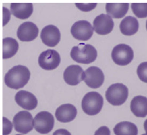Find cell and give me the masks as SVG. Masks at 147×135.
I'll use <instances>...</instances> for the list:
<instances>
[{
  "instance_id": "16",
  "label": "cell",
  "mask_w": 147,
  "mask_h": 135,
  "mask_svg": "<svg viewBox=\"0 0 147 135\" xmlns=\"http://www.w3.org/2000/svg\"><path fill=\"white\" fill-rule=\"evenodd\" d=\"M77 114V110L73 104H62L56 109L55 116L58 121L68 123L74 120Z\"/></svg>"
},
{
  "instance_id": "15",
  "label": "cell",
  "mask_w": 147,
  "mask_h": 135,
  "mask_svg": "<svg viewBox=\"0 0 147 135\" xmlns=\"http://www.w3.org/2000/svg\"><path fill=\"white\" fill-rule=\"evenodd\" d=\"M16 102L22 108L26 110H33L38 105V100L32 93L20 90L16 93L15 97Z\"/></svg>"
},
{
  "instance_id": "13",
  "label": "cell",
  "mask_w": 147,
  "mask_h": 135,
  "mask_svg": "<svg viewBox=\"0 0 147 135\" xmlns=\"http://www.w3.org/2000/svg\"><path fill=\"white\" fill-rule=\"evenodd\" d=\"M63 77L66 84L75 86L84 81L85 72L81 66L78 65H71L65 70Z\"/></svg>"
},
{
  "instance_id": "19",
  "label": "cell",
  "mask_w": 147,
  "mask_h": 135,
  "mask_svg": "<svg viewBox=\"0 0 147 135\" xmlns=\"http://www.w3.org/2000/svg\"><path fill=\"white\" fill-rule=\"evenodd\" d=\"M129 9V3H108L105 10L108 15L113 18H121L127 14Z\"/></svg>"
},
{
  "instance_id": "32",
  "label": "cell",
  "mask_w": 147,
  "mask_h": 135,
  "mask_svg": "<svg viewBox=\"0 0 147 135\" xmlns=\"http://www.w3.org/2000/svg\"><path fill=\"white\" fill-rule=\"evenodd\" d=\"M19 135V134H17V135Z\"/></svg>"
},
{
  "instance_id": "9",
  "label": "cell",
  "mask_w": 147,
  "mask_h": 135,
  "mask_svg": "<svg viewBox=\"0 0 147 135\" xmlns=\"http://www.w3.org/2000/svg\"><path fill=\"white\" fill-rule=\"evenodd\" d=\"M94 28L87 20H79L72 25L71 33L74 38L80 41H87L93 35Z\"/></svg>"
},
{
  "instance_id": "7",
  "label": "cell",
  "mask_w": 147,
  "mask_h": 135,
  "mask_svg": "<svg viewBox=\"0 0 147 135\" xmlns=\"http://www.w3.org/2000/svg\"><path fill=\"white\" fill-rule=\"evenodd\" d=\"M54 116L49 112H39L34 119V127L35 130L41 134L50 132L54 126Z\"/></svg>"
},
{
  "instance_id": "23",
  "label": "cell",
  "mask_w": 147,
  "mask_h": 135,
  "mask_svg": "<svg viewBox=\"0 0 147 135\" xmlns=\"http://www.w3.org/2000/svg\"><path fill=\"white\" fill-rule=\"evenodd\" d=\"M131 7L132 11L137 17L140 18L147 17V3H133Z\"/></svg>"
},
{
  "instance_id": "30",
  "label": "cell",
  "mask_w": 147,
  "mask_h": 135,
  "mask_svg": "<svg viewBox=\"0 0 147 135\" xmlns=\"http://www.w3.org/2000/svg\"><path fill=\"white\" fill-rule=\"evenodd\" d=\"M146 28H147V22H146Z\"/></svg>"
},
{
  "instance_id": "26",
  "label": "cell",
  "mask_w": 147,
  "mask_h": 135,
  "mask_svg": "<svg viewBox=\"0 0 147 135\" xmlns=\"http://www.w3.org/2000/svg\"><path fill=\"white\" fill-rule=\"evenodd\" d=\"M12 129L11 122L7 118L3 117V135H8L11 133Z\"/></svg>"
},
{
  "instance_id": "17",
  "label": "cell",
  "mask_w": 147,
  "mask_h": 135,
  "mask_svg": "<svg viewBox=\"0 0 147 135\" xmlns=\"http://www.w3.org/2000/svg\"><path fill=\"white\" fill-rule=\"evenodd\" d=\"M10 10L12 14L17 18L26 19L32 15L33 7L31 3H12Z\"/></svg>"
},
{
  "instance_id": "21",
  "label": "cell",
  "mask_w": 147,
  "mask_h": 135,
  "mask_svg": "<svg viewBox=\"0 0 147 135\" xmlns=\"http://www.w3.org/2000/svg\"><path fill=\"white\" fill-rule=\"evenodd\" d=\"M113 131L116 135H138V129L136 124L125 121L116 124Z\"/></svg>"
},
{
  "instance_id": "18",
  "label": "cell",
  "mask_w": 147,
  "mask_h": 135,
  "mask_svg": "<svg viewBox=\"0 0 147 135\" xmlns=\"http://www.w3.org/2000/svg\"><path fill=\"white\" fill-rule=\"evenodd\" d=\"M131 110L138 117H145L147 115V98L138 96L133 98L131 102Z\"/></svg>"
},
{
  "instance_id": "31",
  "label": "cell",
  "mask_w": 147,
  "mask_h": 135,
  "mask_svg": "<svg viewBox=\"0 0 147 135\" xmlns=\"http://www.w3.org/2000/svg\"><path fill=\"white\" fill-rule=\"evenodd\" d=\"M146 135V134H143V135Z\"/></svg>"
},
{
  "instance_id": "22",
  "label": "cell",
  "mask_w": 147,
  "mask_h": 135,
  "mask_svg": "<svg viewBox=\"0 0 147 135\" xmlns=\"http://www.w3.org/2000/svg\"><path fill=\"white\" fill-rule=\"evenodd\" d=\"M19 48V45L17 40L12 38L3 39V58L8 59L13 57Z\"/></svg>"
},
{
  "instance_id": "29",
  "label": "cell",
  "mask_w": 147,
  "mask_h": 135,
  "mask_svg": "<svg viewBox=\"0 0 147 135\" xmlns=\"http://www.w3.org/2000/svg\"><path fill=\"white\" fill-rule=\"evenodd\" d=\"M144 128L146 132V135H147V120H146L144 123Z\"/></svg>"
},
{
  "instance_id": "3",
  "label": "cell",
  "mask_w": 147,
  "mask_h": 135,
  "mask_svg": "<svg viewBox=\"0 0 147 135\" xmlns=\"http://www.w3.org/2000/svg\"><path fill=\"white\" fill-rule=\"evenodd\" d=\"M103 98L100 93L93 91L84 96L81 106L83 111L88 115H95L101 112L103 106Z\"/></svg>"
},
{
  "instance_id": "5",
  "label": "cell",
  "mask_w": 147,
  "mask_h": 135,
  "mask_svg": "<svg viewBox=\"0 0 147 135\" xmlns=\"http://www.w3.org/2000/svg\"><path fill=\"white\" fill-rule=\"evenodd\" d=\"M113 62L118 66H125L132 62L134 52L132 48L126 44H119L113 48L111 53Z\"/></svg>"
},
{
  "instance_id": "6",
  "label": "cell",
  "mask_w": 147,
  "mask_h": 135,
  "mask_svg": "<svg viewBox=\"0 0 147 135\" xmlns=\"http://www.w3.org/2000/svg\"><path fill=\"white\" fill-rule=\"evenodd\" d=\"M13 123L16 131L26 134L33 129L34 121L30 112L23 111L16 114L13 119Z\"/></svg>"
},
{
  "instance_id": "20",
  "label": "cell",
  "mask_w": 147,
  "mask_h": 135,
  "mask_svg": "<svg viewBox=\"0 0 147 135\" xmlns=\"http://www.w3.org/2000/svg\"><path fill=\"white\" fill-rule=\"evenodd\" d=\"M119 27L120 31L123 35L131 36L138 32L139 24L136 18L132 16H127L121 22Z\"/></svg>"
},
{
  "instance_id": "14",
  "label": "cell",
  "mask_w": 147,
  "mask_h": 135,
  "mask_svg": "<svg viewBox=\"0 0 147 135\" xmlns=\"http://www.w3.org/2000/svg\"><path fill=\"white\" fill-rule=\"evenodd\" d=\"M113 27L114 22L112 18L104 14L97 16L93 22V28L98 35H108L112 31Z\"/></svg>"
},
{
  "instance_id": "4",
  "label": "cell",
  "mask_w": 147,
  "mask_h": 135,
  "mask_svg": "<svg viewBox=\"0 0 147 135\" xmlns=\"http://www.w3.org/2000/svg\"><path fill=\"white\" fill-rule=\"evenodd\" d=\"M128 96L127 87L121 83L110 85L105 93L107 100L113 106H120L124 104L127 99Z\"/></svg>"
},
{
  "instance_id": "10",
  "label": "cell",
  "mask_w": 147,
  "mask_h": 135,
  "mask_svg": "<svg viewBox=\"0 0 147 135\" xmlns=\"http://www.w3.org/2000/svg\"><path fill=\"white\" fill-rule=\"evenodd\" d=\"M84 81L90 88H99L105 81L104 73L99 68L95 66H90L85 71Z\"/></svg>"
},
{
  "instance_id": "28",
  "label": "cell",
  "mask_w": 147,
  "mask_h": 135,
  "mask_svg": "<svg viewBox=\"0 0 147 135\" xmlns=\"http://www.w3.org/2000/svg\"><path fill=\"white\" fill-rule=\"evenodd\" d=\"M53 135H71V133L65 129H59L55 131Z\"/></svg>"
},
{
  "instance_id": "1",
  "label": "cell",
  "mask_w": 147,
  "mask_h": 135,
  "mask_svg": "<svg viewBox=\"0 0 147 135\" xmlns=\"http://www.w3.org/2000/svg\"><path fill=\"white\" fill-rule=\"evenodd\" d=\"M31 73L25 66H16L9 70L5 74L4 81L6 85L11 89L23 88L29 81Z\"/></svg>"
},
{
  "instance_id": "24",
  "label": "cell",
  "mask_w": 147,
  "mask_h": 135,
  "mask_svg": "<svg viewBox=\"0 0 147 135\" xmlns=\"http://www.w3.org/2000/svg\"><path fill=\"white\" fill-rule=\"evenodd\" d=\"M137 74L141 81L147 83V62H142L138 66Z\"/></svg>"
},
{
  "instance_id": "2",
  "label": "cell",
  "mask_w": 147,
  "mask_h": 135,
  "mask_svg": "<svg viewBox=\"0 0 147 135\" xmlns=\"http://www.w3.org/2000/svg\"><path fill=\"white\" fill-rule=\"evenodd\" d=\"M70 55L74 61L86 64L91 63L96 60L97 52L92 45L80 43L77 46L72 48Z\"/></svg>"
},
{
  "instance_id": "11",
  "label": "cell",
  "mask_w": 147,
  "mask_h": 135,
  "mask_svg": "<svg viewBox=\"0 0 147 135\" xmlns=\"http://www.w3.org/2000/svg\"><path fill=\"white\" fill-rule=\"evenodd\" d=\"M61 32L57 27L49 25L44 27L41 32L40 37L43 43L47 46L53 47L61 40Z\"/></svg>"
},
{
  "instance_id": "12",
  "label": "cell",
  "mask_w": 147,
  "mask_h": 135,
  "mask_svg": "<svg viewBox=\"0 0 147 135\" xmlns=\"http://www.w3.org/2000/svg\"><path fill=\"white\" fill-rule=\"evenodd\" d=\"M39 28L35 24L26 22L20 25L17 32V35L20 41L29 42L36 38L39 34Z\"/></svg>"
},
{
  "instance_id": "25",
  "label": "cell",
  "mask_w": 147,
  "mask_h": 135,
  "mask_svg": "<svg viewBox=\"0 0 147 135\" xmlns=\"http://www.w3.org/2000/svg\"><path fill=\"white\" fill-rule=\"evenodd\" d=\"M97 3H77L75 5L81 11L85 12H90L94 9L96 7Z\"/></svg>"
},
{
  "instance_id": "27",
  "label": "cell",
  "mask_w": 147,
  "mask_h": 135,
  "mask_svg": "<svg viewBox=\"0 0 147 135\" xmlns=\"http://www.w3.org/2000/svg\"><path fill=\"white\" fill-rule=\"evenodd\" d=\"M94 135H110V131L107 127L102 126L95 131Z\"/></svg>"
},
{
  "instance_id": "8",
  "label": "cell",
  "mask_w": 147,
  "mask_h": 135,
  "mask_svg": "<svg viewBox=\"0 0 147 135\" xmlns=\"http://www.w3.org/2000/svg\"><path fill=\"white\" fill-rule=\"evenodd\" d=\"M61 60V56L57 51L47 50L40 54L38 63L40 66L43 69L52 70L58 67Z\"/></svg>"
}]
</instances>
